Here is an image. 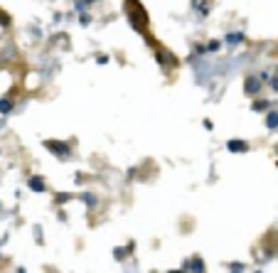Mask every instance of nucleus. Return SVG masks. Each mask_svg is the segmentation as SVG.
<instances>
[{"label":"nucleus","mask_w":278,"mask_h":273,"mask_svg":"<svg viewBox=\"0 0 278 273\" xmlns=\"http://www.w3.org/2000/svg\"><path fill=\"white\" fill-rule=\"evenodd\" d=\"M82 199H84L89 207H94V204H96V197H94V194H82Z\"/></svg>","instance_id":"obj_12"},{"label":"nucleus","mask_w":278,"mask_h":273,"mask_svg":"<svg viewBox=\"0 0 278 273\" xmlns=\"http://www.w3.org/2000/svg\"><path fill=\"white\" fill-rule=\"evenodd\" d=\"M13 111V99H0V113H10Z\"/></svg>","instance_id":"obj_6"},{"label":"nucleus","mask_w":278,"mask_h":273,"mask_svg":"<svg viewBox=\"0 0 278 273\" xmlns=\"http://www.w3.org/2000/svg\"><path fill=\"white\" fill-rule=\"evenodd\" d=\"M261 89V82L256 79V77H249L246 79V86H244V91L249 94V96H253V91H258Z\"/></svg>","instance_id":"obj_4"},{"label":"nucleus","mask_w":278,"mask_h":273,"mask_svg":"<svg viewBox=\"0 0 278 273\" xmlns=\"http://www.w3.org/2000/svg\"><path fill=\"white\" fill-rule=\"evenodd\" d=\"M276 52H278V50H276Z\"/></svg>","instance_id":"obj_17"},{"label":"nucleus","mask_w":278,"mask_h":273,"mask_svg":"<svg viewBox=\"0 0 278 273\" xmlns=\"http://www.w3.org/2000/svg\"><path fill=\"white\" fill-rule=\"evenodd\" d=\"M207 50H209V52H217V50H222V42H217V40H214V42H209V45H207Z\"/></svg>","instance_id":"obj_13"},{"label":"nucleus","mask_w":278,"mask_h":273,"mask_svg":"<svg viewBox=\"0 0 278 273\" xmlns=\"http://www.w3.org/2000/svg\"><path fill=\"white\" fill-rule=\"evenodd\" d=\"M266 126H268L271 131H273V128H278V113H276V111H271V113L266 116Z\"/></svg>","instance_id":"obj_8"},{"label":"nucleus","mask_w":278,"mask_h":273,"mask_svg":"<svg viewBox=\"0 0 278 273\" xmlns=\"http://www.w3.org/2000/svg\"><path fill=\"white\" fill-rule=\"evenodd\" d=\"M271 86H273V91H278V79H273V84H271Z\"/></svg>","instance_id":"obj_15"},{"label":"nucleus","mask_w":278,"mask_h":273,"mask_svg":"<svg viewBox=\"0 0 278 273\" xmlns=\"http://www.w3.org/2000/svg\"><path fill=\"white\" fill-rule=\"evenodd\" d=\"M86 3H94V0H86Z\"/></svg>","instance_id":"obj_16"},{"label":"nucleus","mask_w":278,"mask_h":273,"mask_svg":"<svg viewBox=\"0 0 278 273\" xmlns=\"http://www.w3.org/2000/svg\"><path fill=\"white\" fill-rule=\"evenodd\" d=\"M131 248H133V246H126V248H116V251H113V256H116V258H123V256H126V253L131 251Z\"/></svg>","instance_id":"obj_11"},{"label":"nucleus","mask_w":278,"mask_h":273,"mask_svg":"<svg viewBox=\"0 0 278 273\" xmlns=\"http://www.w3.org/2000/svg\"><path fill=\"white\" fill-rule=\"evenodd\" d=\"M0 27H10V18L3 10H0Z\"/></svg>","instance_id":"obj_10"},{"label":"nucleus","mask_w":278,"mask_h":273,"mask_svg":"<svg viewBox=\"0 0 278 273\" xmlns=\"http://www.w3.org/2000/svg\"><path fill=\"white\" fill-rule=\"evenodd\" d=\"M45 148L52 150L57 158H69L72 155V148L67 143H59V140H45Z\"/></svg>","instance_id":"obj_1"},{"label":"nucleus","mask_w":278,"mask_h":273,"mask_svg":"<svg viewBox=\"0 0 278 273\" xmlns=\"http://www.w3.org/2000/svg\"><path fill=\"white\" fill-rule=\"evenodd\" d=\"M69 197H72V194H57V202H62V204H64Z\"/></svg>","instance_id":"obj_14"},{"label":"nucleus","mask_w":278,"mask_h":273,"mask_svg":"<svg viewBox=\"0 0 278 273\" xmlns=\"http://www.w3.org/2000/svg\"><path fill=\"white\" fill-rule=\"evenodd\" d=\"M155 57H158V62L165 67V69H175L180 62H177V57L172 55V52H167V50H158L155 52Z\"/></svg>","instance_id":"obj_2"},{"label":"nucleus","mask_w":278,"mask_h":273,"mask_svg":"<svg viewBox=\"0 0 278 273\" xmlns=\"http://www.w3.org/2000/svg\"><path fill=\"white\" fill-rule=\"evenodd\" d=\"M28 187H30L32 192H45V190H47V185H45V180H42V177H30Z\"/></svg>","instance_id":"obj_5"},{"label":"nucleus","mask_w":278,"mask_h":273,"mask_svg":"<svg viewBox=\"0 0 278 273\" xmlns=\"http://www.w3.org/2000/svg\"><path fill=\"white\" fill-rule=\"evenodd\" d=\"M226 150H229V153H246L249 145H246L244 140H229V143H226Z\"/></svg>","instance_id":"obj_3"},{"label":"nucleus","mask_w":278,"mask_h":273,"mask_svg":"<svg viewBox=\"0 0 278 273\" xmlns=\"http://www.w3.org/2000/svg\"><path fill=\"white\" fill-rule=\"evenodd\" d=\"M182 268H190V271H204V263H202V258H192V263H185Z\"/></svg>","instance_id":"obj_7"},{"label":"nucleus","mask_w":278,"mask_h":273,"mask_svg":"<svg viewBox=\"0 0 278 273\" xmlns=\"http://www.w3.org/2000/svg\"><path fill=\"white\" fill-rule=\"evenodd\" d=\"M253 111H266L268 109V101H263V99H258V101H253V106H251Z\"/></svg>","instance_id":"obj_9"}]
</instances>
